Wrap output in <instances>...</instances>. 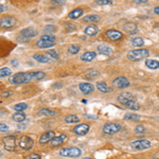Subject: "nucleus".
Listing matches in <instances>:
<instances>
[{"instance_id": "obj_1", "label": "nucleus", "mask_w": 159, "mask_h": 159, "mask_svg": "<svg viewBox=\"0 0 159 159\" xmlns=\"http://www.w3.org/2000/svg\"><path fill=\"white\" fill-rule=\"evenodd\" d=\"M33 80H35V72H18L11 78L10 82L14 85H20Z\"/></svg>"}, {"instance_id": "obj_2", "label": "nucleus", "mask_w": 159, "mask_h": 159, "mask_svg": "<svg viewBox=\"0 0 159 159\" xmlns=\"http://www.w3.org/2000/svg\"><path fill=\"white\" fill-rule=\"evenodd\" d=\"M150 55L149 50L146 49H136V50H132L127 53V59L132 62H138L141 61V59H147Z\"/></svg>"}, {"instance_id": "obj_3", "label": "nucleus", "mask_w": 159, "mask_h": 159, "mask_svg": "<svg viewBox=\"0 0 159 159\" xmlns=\"http://www.w3.org/2000/svg\"><path fill=\"white\" fill-rule=\"evenodd\" d=\"M38 48L40 49H47V48L53 47L55 45V36L53 35H43L40 40L36 43Z\"/></svg>"}, {"instance_id": "obj_4", "label": "nucleus", "mask_w": 159, "mask_h": 159, "mask_svg": "<svg viewBox=\"0 0 159 159\" xmlns=\"http://www.w3.org/2000/svg\"><path fill=\"white\" fill-rule=\"evenodd\" d=\"M59 154L64 157H79L82 154V151L78 147H67V149H62L59 151Z\"/></svg>"}, {"instance_id": "obj_5", "label": "nucleus", "mask_w": 159, "mask_h": 159, "mask_svg": "<svg viewBox=\"0 0 159 159\" xmlns=\"http://www.w3.org/2000/svg\"><path fill=\"white\" fill-rule=\"evenodd\" d=\"M2 143H3V146L6 151L12 152L15 150L16 146V138L14 136H8V137H4L2 139Z\"/></svg>"}, {"instance_id": "obj_6", "label": "nucleus", "mask_w": 159, "mask_h": 159, "mask_svg": "<svg viewBox=\"0 0 159 159\" xmlns=\"http://www.w3.org/2000/svg\"><path fill=\"white\" fill-rule=\"evenodd\" d=\"M121 130V125L118 123H106L104 126H103V132L107 135H114V134L118 133L119 131Z\"/></svg>"}, {"instance_id": "obj_7", "label": "nucleus", "mask_w": 159, "mask_h": 159, "mask_svg": "<svg viewBox=\"0 0 159 159\" xmlns=\"http://www.w3.org/2000/svg\"><path fill=\"white\" fill-rule=\"evenodd\" d=\"M34 144V141L32 138H30L29 136H22L19 140V146L21 147L25 151H28V150L32 149Z\"/></svg>"}, {"instance_id": "obj_8", "label": "nucleus", "mask_w": 159, "mask_h": 159, "mask_svg": "<svg viewBox=\"0 0 159 159\" xmlns=\"http://www.w3.org/2000/svg\"><path fill=\"white\" fill-rule=\"evenodd\" d=\"M132 147L136 150H140V151H142V150H146L149 149L150 146H151V142L149 141V140H137V141H134L132 142Z\"/></svg>"}, {"instance_id": "obj_9", "label": "nucleus", "mask_w": 159, "mask_h": 159, "mask_svg": "<svg viewBox=\"0 0 159 159\" xmlns=\"http://www.w3.org/2000/svg\"><path fill=\"white\" fill-rule=\"evenodd\" d=\"M112 85L116 86L117 88H126V87L130 86V82H128V80L126 78L119 77L112 81Z\"/></svg>"}, {"instance_id": "obj_10", "label": "nucleus", "mask_w": 159, "mask_h": 159, "mask_svg": "<svg viewBox=\"0 0 159 159\" xmlns=\"http://www.w3.org/2000/svg\"><path fill=\"white\" fill-rule=\"evenodd\" d=\"M89 128L90 127H89L88 124L82 123V124H79V125L73 127V133L77 134V135H79V136H84L89 132Z\"/></svg>"}, {"instance_id": "obj_11", "label": "nucleus", "mask_w": 159, "mask_h": 159, "mask_svg": "<svg viewBox=\"0 0 159 159\" xmlns=\"http://www.w3.org/2000/svg\"><path fill=\"white\" fill-rule=\"evenodd\" d=\"M16 24V19L10 16H6V17H2L0 19V25L2 28H11Z\"/></svg>"}, {"instance_id": "obj_12", "label": "nucleus", "mask_w": 159, "mask_h": 159, "mask_svg": "<svg viewBox=\"0 0 159 159\" xmlns=\"http://www.w3.org/2000/svg\"><path fill=\"white\" fill-rule=\"evenodd\" d=\"M106 36L112 40H119L123 37L122 33L118 30H108L106 31Z\"/></svg>"}, {"instance_id": "obj_13", "label": "nucleus", "mask_w": 159, "mask_h": 159, "mask_svg": "<svg viewBox=\"0 0 159 159\" xmlns=\"http://www.w3.org/2000/svg\"><path fill=\"white\" fill-rule=\"evenodd\" d=\"M122 105H124L125 107L130 108V109H133V110H138L140 108V105L139 103H137L136 100H124V101H121Z\"/></svg>"}, {"instance_id": "obj_14", "label": "nucleus", "mask_w": 159, "mask_h": 159, "mask_svg": "<svg viewBox=\"0 0 159 159\" xmlns=\"http://www.w3.org/2000/svg\"><path fill=\"white\" fill-rule=\"evenodd\" d=\"M20 35L27 38H31V37H35V36L37 35V32H36V30L33 29V28H27V29L21 30Z\"/></svg>"}, {"instance_id": "obj_15", "label": "nucleus", "mask_w": 159, "mask_h": 159, "mask_svg": "<svg viewBox=\"0 0 159 159\" xmlns=\"http://www.w3.org/2000/svg\"><path fill=\"white\" fill-rule=\"evenodd\" d=\"M54 137H55L54 132H47V133L43 134L40 138V143L45 144V143H47V142H50Z\"/></svg>"}, {"instance_id": "obj_16", "label": "nucleus", "mask_w": 159, "mask_h": 159, "mask_svg": "<svg viewBox=\"0 0 159 159\" xmlns=\"http://www.w3.org/2000/svg\"><path fill=\"white\" fill-rule=\"evenodd\" d=\"M79 88L84 94H89L94 90L93 86L91 84H89V83H81L79 85Z\"/></svg>"}, {"instance_id": "obj_17", "label": "nucleus", "mask_w": 159, "mask_h": 159, "mask_svg": "<svg viewBox=\"0 0 159 159\" xmlns=\"http://www.w3.org/2000/svg\"><path fill=\"white\" fill-rule=\"evenodd\" d=\"M123 30L127 34H131V35H133V34L137 33L138 28H137V26H136L135 24H133V22H126V24L123 26Z\"/></svg>"}, {"instance_id": "obj_18", "label": "nucleus", "mask_w": 159, "mask_h": 159, "mask_svg": "<svg viewBox=\"0 0 159 159\" xmlns=\"http://www.w3.org/2000/svg\"><path fill=\"white\" fill-rule=\"evenodd\" d=\"M66 140H67V136L66 135H61V136H59V137H54L51 141H50V146H61V144L64 143Z\"/></svg>"}, {"instance_id": "obj_19", "label": "nucleus", "mask_w": 159, "mask_h": 159, "mask_svg": "<svg viewBox=\"0 0 159 159\" xmlns=\"http://www.w3.org/2000/svg\"><path fill=\"white\" fill-rule=\"evenodd\" d=\"M98 51L101 53V54H104V55H110L112 52V49L107 46L106 44H101V45L98 46Z\"/></svg>"}, {"instance_id": "obj_20", "label": "nucleus", "mask_w": 159, "mask_h": 159, "mask_svg": "<svg viewBox=\"0 0 159 159\" xmlns=\"http://www.w3.org/2000/svg\"><path fill=\"white\" fill-rule=\"evenodd\" d=\"M99 32V29L98 27L96 26V25H89L88 27H86V29H85V34L88 36H94L97 35Z\"/></svg>"}, {"instance_id": "obj_21", "label": "nucleus", "mask_w": 159, "mask_h": 159, "mask_svg": "<svg viewBox=\"0 0 159 159\" xmlns=\"http://www.w3.org/2000/svg\"><path fill=\"white\" fill-rule=\"evenodd\" d=\"M97 56V53L96 52H85L84 54L81 56V59L84 62H91L93 61L94 59H96Z\"/></svg>"}, {"instance_id": "obj_22", "label": "nucleus", "mask_w": 159, "mask_h": 159, "mask_svg": "<svg viewBox=\"0 0 159 159\" xmlns=\"http://www.w3.org/2000/svg\"><path fill=\"white\" fill-rule=\"evenodd\" d=\"M82 15H83V10L80 8H78V9H75V10H73L72 12L69 13L68 17L70 18V19H78V18H80Z\"/></svg>"}, {"instance_id": "obj_23", "label": "nucleus", "mask_w": 159, "mask_h": 159, "mask_svg": "<svg viewBox=\"0 0 159 159\" xmlns=\"http://www.w3.org/2000/svg\"><path fill=\"white\" fill-rule=\"evenodd\" d=\"M117 100H118V102H121V101L124 100H135V97L131 93H122L118 96Z\"/></svg>"}, {"instance_id": "obj_24", "label": "nucleus", "mask_w": 159, "mask_h": 159, "mask_svg": "<svg viewBox=\"0 0 159 159\" xmlns=\"http://www.w3.org/2000/svg\"><path fill=\"white\" fill-rule=\"evenodd\" d=\"M38 116H47V117H53L56 115L55 112H52L51 109H47V108H41V109L38 110L37 112Z\"/></svg>"}, {"instance_id": "obj_25", "label": "nucleus", "mask_w": 159, "mask_h": 159, "mask_svg": "<svg viewBox=\"0 0 159 159\" xmlns=\"http://www.w3.org/2000/svg\"><path fill=\"white\" fill-rule=\"evenodd\" d=\"M146 66L149 67L150 69H158L159 68V61H156V59H147L146 61Z\"/></svg>"}, {"instance_id": "obj_26", "label": "nucleus", "mask_w": 159, "mask_h": 159, "mask_svg": "<svg viewBox=\"0 0 159 159\" xmlns=\"http://www.w3.org/2000/svg\"><path fill=\"white\" fill-rule=\"evenodd\" d=\"M13 120L16 122H24L25 120H26V115L20 112H17L13 115Z\"/></svg>"}, {"instance_id": "obj_27", "label": "nucleus", "mask_w": 159, "mask_h": 159, "mask_svg": "<svg viewBox=\"0 0 159 159\" xmlns=\"http://www.w3.org/2000/svg\"><path fill=\"white\" fill-rule=\"evenodd\" d=\"M99 20H100V17L98 15H88L83 18V21L84 22H97Z\"/></svg>"}, {"instance_id": "obj_28", "label": "nucleus", "mask_w": 159, "mask_h": 159, "mask_svg": "<svg viewBox=\"0 0 159 159\" xmlns=\"http://www.w3.org/2000/svg\"><path fill=\"white\" fill-rule=\"evenodd\" d=\"M79 121H80L79 117H77L75 115H68L65 118L66 123H78Z\"/></svg>"}, {"instance_id": "obj_29", "label": "nucleus", "mask_w": 159, "mask_h": 159, "mask_svg": "<svg viewBox=\"0 0 159 159\" xmlns=\"http://www.w3.org/2000/svg\"><path fill=\"white\" fill-rule=\"evenodd\" d=\"M143 45H144V40L141 37H136L132 40V46L136 48H139L140 49V47H142Z\"/></svg>"}, {"instance_id": "obj_30", "label": "nucleus", "mask_w": 159, "mask_h": 159, "mask_svg": "<svg viewBox=\"0 0 159 159\" xmlns=\"http://www.w3.org/2000/svg\"><path fill=\"white\" fill-rule=\"evenodd\" d=\"M33 57L34 59H36V61L40 62V63H48V62H49V59L43 54H34Z\"/></svg>"}, {"instance_id": "obj_31", "label": "nucleus", "mask_w": 159, "mask_h": 159, "mask_svg": "<svg viewBox=\"0 0 159 159\" xmlns=\"http://www.w3.org/2000/svg\"><path fill=\"white\" fill-rule=\"evenodd\" d=\"M97 87H98V89L101 93H107L108 91L107 84H106L105 82H98L97 83Z\"/></svg>"}, {"instance_id": "obj_32", "label": "nucleus", "mask_w": 159, "mask_h": 159, "mask_svg": "<svg viewBox=\"0 0 159 159\" xmlns=\"http://www.w3.org/2000/svg\"><path fill=\"white\" fill-rule=\"evenodd\" d=\"M125 120H133V121H140V116L136 114H132V112H127V114L124 116Z\"/></svg>"}, {"instance_id": "obj_33", "label": "nucleus", "mask_w": 159, "mask_h": 159, "mask_svg": "<svg viewBox=\"0 0 159 159\" xmlns=\"http://www.w3.org/2000/svg\"><path fill=\"white\" fill-rule=\"evenodd\" d=\"M11 73H12V71H11V69H9L8 67H4V68L0 69V77L1 78H6L8 77V75H11Z\"/></svg>"}, {"instance_id": "obj_34", "label": "nucleus", "mask_w": 159, "mask_h": 159, "mask_svg": "<svg viewBox=\"0 0 159 159\" xmlns=\"http://www.w3.org/2000/svg\"><path fill=\"white\" fill-rule=\"evenodd\" d=\"M28 107V105L26 104V103H19V104H16L14 105V109L16 110V112H24L25 109Z\"/></svg>"}, {"instance_id": "obj_35", "label": "nucleus", "mask_w": 159, "mask_h": 159, "mask_svg": "<svg viewBox=\"0 0 159 159\" xmlns=\"http://www.w3.org/2000/svg\"><path fill=\"white\" fill-rule=\"evenodd\" d=\"M79 51H80V46L78 45H71L70 47L68 48V52L70 53V54H77Z\"/></svg>"}, {"instance_id": "obj_36", "label": "nucleus", "mask_w": 159, "mask_h": 159, "mask_svg": "<svg viewBox=\"0 0 159 159\" xmlns=\"http://www.w3.org/2000/svg\"><path fill=\"white\" fill-rule=\"evenodd\" d=\"M47 54L49 56H51L53 59H59V54H57V52L55 50H48Z\"/></svg>"}, {"instance_id": "obj_37", "label": "nucleus", "mask_w": 159, "mask_h": 159, "mask_svg": "<svg viewBox=\"0 0 159 159\" xmlns=\"http://www.w3.org/2000/svg\"><path fill=\"white\" fill-rule=\"evenodd\" d=\"M46 78V73L45 72H41V71H38V72H35V80L40 81L43 80Z\"/></svg>"}, {"instance_id": "obj_38", "label": "nucleus", "mask_w": 159, "mask_h": 159, "mask_svg": "<svg viewBox=\"0 0 159 159\" xmlns=\"http://www.w3.org/2000/svg\"><path fill=\"white\" fill-rule=\"evenodd\" d=\"M97 3L100 4V6H107V4H112V0H97Z\"/></svg>"}, {"instance_id": "obj_39", "label": "nucleus", "mask_w": 159, "mask_h": 159, "mask_svg": "<svg viewBox=\"0 0 159 159\" xmlns=\"http://www.w3.org/2000/svg\"><path fill=\"white\" fill-rule=\"evenodd\" d=\"M135 132L136 134H143L146 132V128H144L143 125H138L137 127L135 128Z\"/></svg>"}, {"instance_id": "obj_40", "label": "nucleus", "mask_w": 159, "mask_h": 159, "mask_svg": "<svg viewBox=\"0 0 159 159\" xmlns=\"http://www.w3.org/2000/svg\"><path fill=\"white\" fill-rule=\"evenodd\" d=\"M27 159H41V157H40V154H35V153H34V154H31V155H30Z\"/></svg>"}, {"instance_id": "obj_41", "label": "nucleus", "mask_w": 159, "mask_h": 159, "mask_svg": "<svg viewBox=\"0 0 159 159\" xmlns=\"http://www.w3.org/2000/svg\"><path fill=\"white\" fill-rule=\"evenodd\" d=\"M12 94V91H2L1 93V97L2 98H8Z\"/></svg>"}, {"instance_id": "obj_42", "label": "nucleus", "mask_w": 159, "mask_h": 159, "mask_svg": "<svg viewBox=\"0 0 159 159\" xmlns=\"http://www.w3.org/2000/svg\"><path fill=\"white\" fill-rule=\"evenodd\" d=\"M0 127H1V132L3 133V132H8V125H6V124H3V123H1L0 124Z\"/></svg>"}, {"instance_id": "obj_43", "label": "nucleus", "mask_w": 159, "mask_h": 159, "mask_svg": "<svg viewBox=\"0 0 159 159\" xmlns=\"http://www.w3.org/2000/svg\"><path fill=\"white\" fill-rule=\"evenodd\" d=\"M53 3H57V4H63L64 2L63 1H59V0H57V1H55V0H52Z\"/></svg>"}, {"instance_id": "obj_44", "label": "nucleus", "mask_w": 159, "mask_h": 159, "mask_svg": "<svg viewBox=\"0 0 159 159\" xmlns=\"http://www.w3.org/2000/svg\"><path fill=\"white\" fill-rule=\"evenodd\" d=\"M154 12H155L157 15H159V6H156L155 8V10H154Z\"/></svg>"}, {"instance_id": "obj_45", "label": "nucleus", "mask_w": 159, "mask_h": 159, "mask_svg": "<svg viewBox=\"0 0 159 159\" xmlns=\"http://www.w3.org/2000/svg\"><path fill=\"white\" fill-rule=\"evenodd\" d=\"M12 65H14V66H17V65H18L17 62H16L15 59H14V61H12Z\"/></svg>"}, {"instance_id": "obj_46", "label": "nucleus", "mask_w": 159, "mask_h": 159, "mask_svg": "<svg viewBox=\"0 0 159 159\" xmlns=\"http://www.w3.org/2000/svg\"><path fill=\"white\" fill-rule=\"evenodd\" d=\"M84 159H93V158H88V157H86V158H84Z\"/></svg>"}]
</instances>
